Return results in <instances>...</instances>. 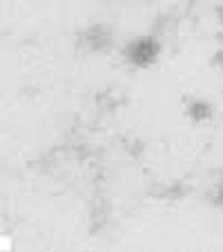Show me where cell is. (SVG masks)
<instances>
[{"mask_svg":"<svg viewBox=\"0 0 223 252\" xmlns=\"http://www.w3.org/2000/svg\"><path fill=\"white\" fill-rule=\"evenodd\" d=\"M159 54H161V43H159L154 36H141V38L132 40V43L127 45V49H125L127 61L136 67L152 65L159 58Z\"/></svg>","mask_w":223,"mask_h":252,"instance_id":"1","label":"cell"},{"mask_svg":"<svg viewBox=\"0 0 223 252\" xmlns=\"http://www.w3.org/2000/svg\"><path fill=\"white\" fill-rule=\"evenodd\" d=\"M188 116H190L192 121H196V123L212 119V105L205 103V100H192V103L188 105Z\"/></svg>","mask_w":223,"mask_h":252,"instance_id":"2","label":"cell"},{"mask_svg":"<svg viewBox=\"0 0 223 252\" xmlns=\"http://www.w3.org/2000/svg\"><path fill=\"white\" fill-rule=\"evenodd\" d=\"M214 63H219V65H223V52L214 54Z\"/></svg>","mask_w":223,"mask_h":252,"instance_id":"3","label":"cell"},{"mask_svg":"<svg viewBox=\"0 0 223 252\" xmlns=\"http://www.w3.org/2000/svg\"><path fill=\"white\" fill-rule=\"evenodd\" d=\"M221 40H223V38H221Z\"/></svg>","mask_w":223,"mask_h":252,"instance_id":"4","label":"cell"}]
</instances>
